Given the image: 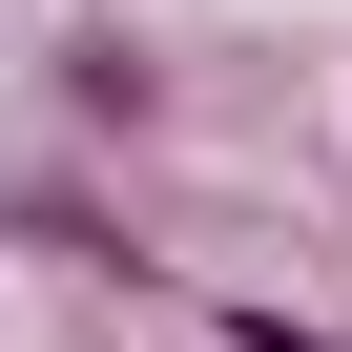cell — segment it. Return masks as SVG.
I'll use <instances>...</instances> for the list:
<instances>
[{"label":"cell","instance_id":"1","mask_svg":"<svg viewBox=\"0 0 352 352\" xmlns=\"http://www.w3.org/2000/svg\"><path fill=\"white\" fill-rule=\"evenodd\" d=\"M63 124H124V145H145V124H166V63H145L124 21H83V42H63Z\"/></svg>","mask_w":352,"mask_h":352},{"label":"cell","instance_id":"2","mask_svg":"<svg viewBox=\"0 0 352 352\" xmlns=\"http://www.w3.org/2000/svg\"><path fill=\"white\" fill-rule=\"evenodd\" d=\"M249 352H352V331H290V311H249Z\"/></svg>","mask_w":352,"mask_h":352}]
</instances>
